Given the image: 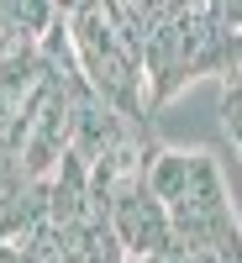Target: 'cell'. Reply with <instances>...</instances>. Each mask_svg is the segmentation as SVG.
<instances>
[{"mask_svg": "<svg viewBox=\"0 0 242 263\" xmlns=\"http://www.w3.org/2000/svg\"><path fill=\"white\" fill-rule=\"evenodd\" d=\"M69 32H74L79 69H84V79L95 84V95H105L132 121H147L153 105H147V63H142V48L116 27V16L105 11V0H90V6L69 11Z\"/></svg>", "mask_w": 242, "mask_h": 263, "instance_id": "cell-1", "label": "cell"}, {"mask_svg": "<svg viewBox=\"0 0 242 263\" xmlns=\"http://www.w3.org/2000/svg\"><path fill=\"white\" fill-rule=\"evenodd\" d=\"M48 221L69 227V232L90 221V158H79L74 147L63 153V163L48 179Z\"/></svg>", "mask_w": 242, "mask_h": 263, "instance_id": "cell-2", "label": "cell"}, {"mask_svg": "<svg viewBox=\"0 0 242 263\" xmlns=\"http://www.w3.org/2000/svg\"><path fill=\"white\" fill-rule=\"evenodd\" d=\"M190 158H195V153H184V147H153V158H147V190L158 195V200H179V190L190 184Z\"/></svg>", "mask_w": 242, "mask_h": 263, "instance_id": "cell-3", "label": "cell"}, {"mask_svg": "<svg viewBox=\"0 0 242 263\" xmlns=\"http://www.w3.org/2000/svg\"><path fill=\"white\" fill-rule=\"evenodd\" d=\"M211 21L221 37H242V0H211Z\"/></svg>", "mask_w": 242, "mask_h": 263, "instance_id": "cell-4", "label": "cell"}, {"mask_svg": "<svg viewBox=\"0 0 242 263\" xmlns=\"http://www.w3.org/2000/svg\"><path fill=\"white\" fill-rule=\"evenodd\" d=\"M79 6H90V0H58V11L69 16V11H79Z\"/></svg>", "mask_w": 242, "mask_h": 263, "instance_id": "cell-5", "label": "cell"}]
</instances>
